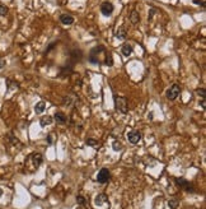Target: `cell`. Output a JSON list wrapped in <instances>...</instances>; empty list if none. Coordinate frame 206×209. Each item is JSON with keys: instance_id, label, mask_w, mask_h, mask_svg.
I'll return each mask as SVG.
<instances>
[{"instance_id": "obj_1", "label": "cell", "mask_w": 206, "mask_h": 209, "mask_svg": "<svg viewBox=\"0 0 206 209\" xmlns=\"http://www.w3.org/2000/svg\"><path fill=\"white\" fill-rule=\"evenodd\" d=\"M115 103H116V110H118L120 112L126 113V112L129 111V107H127V98L115 96Z\"/></svg>"}, {"instance_id": "obj_2", "label": "cell", "mask_w": 206, "mask_h": 209, "mask_svg": "<svg viewBox=\"0 0 206 209\" xmlns=\"http://www.w3.org/2000/svg\"><path fill=\"white\" fill-rule=\"evenodd\" d=\"M179 93H181V87L179 84H177V83H174V84H172L168 89H167V98L171 100V101H174L178 96H179Z\"/></svg>"}, {"instance_id": "obj_3", "label": "cell", "mask_w": 206, "mask_h": 209, "mask_svg": "<svg viewBox=\"0 0 206 209\" xmlns=\"http://www.w3.org/2000/svg\"><path fill=\"white\" fill-rule=\"evenodd\" d=\"M176 184L178 185V187H181V189H183V190H186V191H190V193H193L195 191V189L192 187V184L191 182H188L186 179H183V177H177L176 180Z\"/></svg>"}, {"instance_id": "obj_4", "label": "cell", "mask_w": 206, "mask_h": 209, "mask_svg": "<svg viewBox=\"0 0 206 209\" xmlns=\"http://www.w3.org/2000/svg\"><path fill=\"white\" fill-rule=\"evenodd\" d=\"M142 138V135H141V131L139 130H132L127 134V140L131 143V144H138Z\"/></svg>"}, {"instance_id": "obj_5", "label": "cell", "mask_w": 206, "mask_h": 209, "mask_svg": "<svg viewBox=\"0 0 206 209\" xmlns=\"http://www.w3.org/2000/svg\"><path fill=\"white\" fill-rule=\"evenodd\" d=\"M111 179V172L107 170V168H102L99 172H98V176H97V181L101 182V184H106Z\"/></svg>"}, {"instance_id": "obj_6", "label": "cell", "mask_w": 206, "mask_h": 209, "mask_svg": "<svg viewBox=\"0 0 206 209\" xmlns=\"http://www.w3.org/2000/svg\"><path fill=\"white\" fill-rule=\"evenodd\" d=\"M113 4L112 3H108V2H105V3H102L101 4V13L105 15V17H109L113 12Z\"/></svg>"}, {"instance_id": "obj_7", "label": "cell", "mask_w": 206, "mask_h": 209, "mask_svg": "<svg viewBox=\"0 0 206 209\" xmlns=\"http://www.w3.org/2000/svg\"><path fill=\"white\" fill-rule=\"evenodd\" d=\"M31 160H32V163H33V166L36 167V168H38V166L42 163V161H43L42 154H41V153H33V154H31Z\"/></svg>"}, {"instance_id": "obj_8", "label": "cell", "mask_w": 206, "mask_h": 209, "mask_svg": "<svg viewBox=\"0 0 206 209\" xmlns=\"http://www.w3.org/2000/svg\"><path fill=\"white\" fill-rule=\"evenodd\" d=\"M94 203H96V205H98V207H101V205H103V204H108V205H109L108 198H107L106 194H99V195H97Z\"/></svg>"}, {"instance_id": "obj_9", "label": "cell", "mask_w": 206, "mask_h": 209, "mask_svg": "<svg viewBox=\"0 0 206 209\" xmlns=\"http://www.w3.org/2000/svg\"><path fill=\"white\" fill-rule=\"evenodd\" d=\"M60 22L63 24H66V26H70L74 23V17L70 15V14H61L60 15Z\"/></svg>"}, {"instance_id": "obj_10", "label": "cell", "mask_w": 206, "mask_h": 209, "mask_svg": "<svg viewBox=\"0 0 206 209\" xmlns=\"http://www.w3.org/2000/svg\"><path fill=\"white\" fill-rule=\"evenodd\" d=\"M127 36V31L125 27H118V29L116 31V37L118 40H125Z\"/></svg>"}, {"instance_id": "obj_11", "label": "cell", "mask_w": 206, "mask_h": 209, "mask_svg": "<svg viewBox=\"0 0 206 209\" xmlns=\"http://www.w3.org/2000/svg\"><path fill=\"white\" fill-rule=\"evenodd\" d=\"M55 121L59 122V124H65L66 122V115L63 113V112H56L55 116H54Z\"/></svg>"}, {"instance_id": "obj_12", "label": "cell", "mask_w": 206, "mask_h": 209, "mask_svg": "<svg viewBox=\"0 0 206 209\" xmlns=\"http://www.w3.org/2000/svg\"><path fill=\"white\" fill-rule=\"evenodd\" d=\"M121 52L123 54V56H130L132 54V46L129 44H125L121 49Z\"/></svg>"}, {"instance_id": "obj_13", "label": "cell", "mask_w": 206, "mask_h": 209, "mask_svg": "<svg viewBox=\"0 0 206 209\" xmlns=\"http://www.w3.org/2000/svg\"><path fill=\"white\" fill-rule=\"evenodd\" d=\"M51 122H52V117H51V116H42V117H41V120H39V125L42 128H46L47 125H50Z\"/></svg>"}, {"instance_id": "obj_14", "label": "cell", "mask_w": 206, "mask_h": 209, "mask_svg": "<svg viewBox=\"0 0 206 209\" xmlns=\"http://www.w3.org/2000/svg\"><path fill=\"white\" fill-rule=\"evenodd\" d=\"M139 20H140V15H139V13L138 12H131V14H130V22L132 23V24H138L139 23Z\"/></svg>"}, {"instance_id": "obj_15", "label": "cell", "mask_w": 206, "mask_h": 209, "mask_svg": "<svg viewBox=\"0 0 206 209\" xmlns=\"http://www.w3.org/2000/svg\"><path fill=\"white\" fill-rule=\"evenodd\" d=\"M45 109H46V103L43 102V101H41V102H38L36 106H35V111L37 112V113H41V112H43L45 111Z\"/></svg>"}, {"instance_id": "obj_16", "label": "cell", "mask_w": 206, "mask_h": 209, "mask_svg": "<svg viewBox=\"0 0 206 209\" xmlns=\"http://www.w3.org/2000/svg\"><path fill=\"white\" fill-rule=\"evenodd\" d=\"M168 207L171 209H177L179 207V203L176 199H171V200H168Z\"/></svg>"}, {"instance_id": "obj_17", "label": "cell", "mask_w": 206, "mask_h": 209, "mask_svg": "<svg viewBox=\"0 0 206 209\" xmlns=\"http://www.w3.org/2000/svg\"><path fill=\"white\" fill-rule=\"evenodd\" d=\"M112 148H113V151H116V152L121 151V149H122V144H121V142L115 140V142H113V144H112Z\"/></svg>"}, {"instance_id": "obj_18", "label": "cell", "mask_w": 206, "mask_h": 209, "mask_svg": "<svg viewBox=\"0 0 206 209\" xmlns=\"http://www.w3.org/2000/svg\"><path fill=\"white\" fill-rule=\"evenodd\" d=\"M76 202H78V204H80V205H85V204H87L85 198L81 196V195H78V196H76Z\"/></svg>"}, {"instance_id": "obj_19", "label": "cell", "mask_w": 206, "mask_h": 209, "mask_svg": "<svg viewBox=\"0 0 206 209\" xmlns=\"http://www.w3.org/2000/svg\"><path fill=\"white\" fill-rule=\"evenodd\" d=\"M85 143H87V145H90V147H97L98 145V142L94 139H88Z\"/></svg>"}, {"instance_id": "obj_20", "label": "cell", "mask_w": 206, "mask_h": 209, "mask_svg": "<svg viewBox=\"0 0 206 209\" xmlns=\"http://www.w3.org/2000/svg\"><path fill=\"white\" fill-rule=\"evenodd\" d=\"M106 65H113V60H112V55L108 52V55H107V58H106Z\"/></svg>"}, {"instance_id": "obj_21", "label": "cell", "mask_w": 206, "mask_h": 209, "mask_svg": "<svg viewBox=\"0 0 206 209\" xmlns=\"http://www.w3.org/2000/svg\"><path fill=\"white\" fill-rule=\"evenodd\" d=\"M8 13V8L5 5H0V15H6Z\"/></svg>"}, {"instance_id": "obj_22", "label": "cell", "mask_w": 206, "mask_h": 209, "mask_svg": "<svg viewBox=\"0 0 206 209\" xmlns=\"http://www.w3.org/2000/svg\"><path fill=\"white\" fill-rule=\"evenodd\" d=\"M196 93L199 96H201V98H205V96H206V91L204 89V88H201V89H197L196 91Z\"/></svg>"}, {"instance_id": "obj_23", "label": "cell", "mask_w": 206, "mask_h": 209, "mask_svg": "<svg viewBox=\"0 0 206 209\" xmlns=\"http://www.w3.org/2000/svg\"><path fill=\"white\" fill-rule=\"evenodd\" d=\"M4 65H5V60L0 58V69H3V68H4Z\"/></svg>"}, {"instance_id": "obj_24", "label": "cell", "mask_w": 206, "mask_h": 209, "mask_svg": "<svg viewBox=\"0 0 206 209\" xmlns=\"http://www.w3.org/2000/svg\"><path fill=\"white\" fill-rule=\"evenodd\" d=\"M201 106H202V109H205V106H206V105H205V98L201 100Z\"/></svg>"}, {"instance_id": "obj_25", "label": "cell", "mask_w": 206, "mask_h": 209, "mask_svg": "<svg viewBox=\"0 0 206 209\" xmlns=\"http://www.w3.org/2000/svg\"><path fill=\"white\" fill-rule=\"evenodd\" d=\"M193 2H195V3H196V4H201L202 6L205 5V4H204V2H199V0H193Z\"/></svg>"}, {"instance_id": "obj_26", "label": "cell", "mask_w": 206, "mask_h": 209, "mask_svg": "<svg viewBox=\"0 0 206 209\" xmlns=\"http://www.w3.org/2000/svg\"><path fill=\"white\" fill-rule=\"evenodd\" d=\"M47 140H48V143H50V144L52 143V139H51V137H48V138H47Z\"/></svg>"}, {"instance_id": "obj_27", "label": "cell", "mask_w": 206, "mask_h": 209, "mask_svg": "<svg viewBox=\"0 0 206 209\" xmlns=\"http://www.w3.org/2000/svg\"><path fill=\"white\" fill-rule=\"evenodd\" d=\"M2 195H3V190H2V189H0V196H2Z\"/></svg>"}]
</instances>
